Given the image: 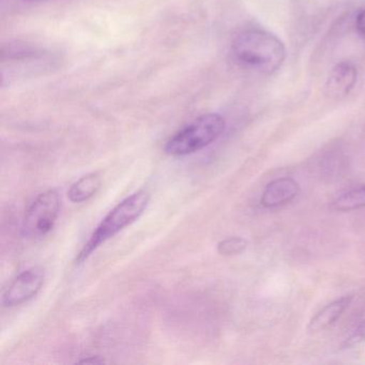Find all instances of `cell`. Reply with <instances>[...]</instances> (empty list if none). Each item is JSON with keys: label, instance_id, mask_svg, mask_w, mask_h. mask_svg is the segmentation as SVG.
I'll return each instance as SVG.
<instances>
[{"label": "cell", "instance_id": "cell-2", "mask_svg": "<svg viewBox=\"0 0 365 365\" xmlns=\"http://www.w3.org/2000/svg\"><path fill=\"white\" fill-rule=\"evenodd\" d=\"M149 202H150V194L144 190H140L117 205L93 230L91 238L78 253L76 262L82 264L106 241L116 236L127 226L134 223L146 210Z\"/></svg>", "mask_w": 365, "mask_h": 365}, {"label": "cell", "instance_id": "cell-11", "mask_svg": "<svg viewBox=\"0 0 365 365\" xmlns=\"http://www.w3.org/2000/svg\"><path fill=\"white\" fill-rule=\"evenodd\" d=\"M365 341V307L356 314L341 341V349H350Z\"/></svg>", "mask_w": 365, "mask_h": 365}, {"label": "cell", "instance_id": "cell-4", "mask_svg": "<svg viewBox=\"0 0 365 365\" xmlns=\"http://www.w3.org/2000/svg\"><path fill=\"white\" fill-rule=\"evenodd\" d=\"M61 211L58 192L48 190L40 194L23 217L22 234L26 238H41L54 228Z\"/></svg>", "mask_w": 365, "mask_h": 365}, {"label": "cell", "instance_id": "cell-14", "mask_svg": "<svg viewBox=\"0 0 365 365\" xmlns=\"http://www.w3.org/2000/svg\"><path fill=\"white\" fill-rule=\"evenodd\" d=\"M104 359H102L101 356H88V358L83 359V360L78 361V363H95V364H99V363H103Z\"/></svg>", "mask_w": 365, "mask_h": 365}, {"label": "cell", "instance_id": "cell-5", "mask_svg": "<svg viewBox=\"0 0 365 365\" xmlns=\"http://www.w3.org/2000/svg\"><path fill=\"white\" fill-rule=\"evenodd\" d=\"M44 279L46 273L41 267H33L21 272L4 292V307H18L33 299L43 286Z\"/></svg>", "mask_w": 365, "mask_h": 365}, {"label": "cell", "instance_id": "cell-3", "mask_svg": "<svg viewBox=\"0 0 365 365\" xmlns=\"http://www.w3.org/2000/svg\"><path fill=\"white\" fill-rule=\"evenodd\" d=\"M225 129L221 115L209 113L194 119L179 130L164 146V151L172 157L193 155L217 140Z\"/></svg>", "mask_w": 365, "mask_h": 365}, {"label": "cell", "instance_id": "cell-15", "mask_svg": "<svg viewBox=\"0 0 365 365\" xmlns=\"http://www.w3.org/2000/svg\"><path fill=\"white\" fill-rule=\"evenodd\" d=\"M25 1H46V0H25Z\"/></svg>", "mask_w": 365, "mask_h": 365}, {"label": "cell", "instance_id": "cell-7", "mask_svg": "<svg viewBox=\"0 0 365 365\" xmlns=\"http://www.w3.org/2000/svg\"><path fill=\"white\" fill-rule=\"evenodd\" d=\"M358 78L354 63L343 61L335 66L326 83V93L332 99H341L349 95Z\"/></svg>", "mask_w": 365, "mask_h": 365}, {"label": "cell", "instance_id": "cell-8", "mask_svg": "<svg viewBox=\"0 0 365 365\" xmlns=\"http://www.w3.org/2000/svg\"><path fill=\"white\" fill-rule=\"evenodd\" d=\"M352 299H354L352 296L341 297L322 307L309 320L307 331L312 334H316L332 327L341 318L344 312L349 307Z\"/></svg>", "mask_w": 365, "mask_h": 365}, {"label": "cell", "instance_id": "cell-12", "mask_svg": "<svg viewBox=\"0 0 365 365\" xmlns=\"http://www.w3.org/2000/svg\"><path fill=\"white\" fill-rule=\"evenodd\" d=\"M247 241L242 237H230L217 245V252L224 256H235L243 253L247 250Z\"/></svg>", "mask_w": 365, "mask_h": 365}, {"label": "cell", "instance_id": "cell-6", "mask_svg": "<svg viewBox=\"0 0 365 365\" xmlns=\"http://www.w3.org/2000/svg\"><path fill=\"white\" fill-rule=\"evenodd\" d=\"M300 192L299 183L290 177H282L268 183L260 197L264 208L272 209L292 202Z\"/></svg>", "mask_w": 365, "mask_h": 365}, {"label": "cell", "instance_id": "cell-9", "mask_svg": "<svg viewBox=\"0 0 365 365\" xmlns=\"http://www.w3.org/2000/svg\"><path fill=\"white\" fill-rule=\"evenodd\" d=\"M100 187H101V177L98 173H91L86 176H83L71 185L68 192V197L72 202L81 204L91 200L99 191Z\"/></svg>", "mask_w": 365, "mask_h": 365}, {"label": "cell", "instance_id": "cell-1", "mask_svg": "<svg viewBox=\"0 0 365 365\" xmlns=\"http://www.w3.org/2000/svg\"><path fill=\"white\" fill-rule=\"evenodd\" d=\"M235 59L243 67L270 76L277 72L286 58L283 42L269 31L247 29L239 34L232 44Z\"/></svg>", "mask_w": 365, "mask_h": 365}, {"label": "cell", "instance_id": "cell-10", "mask_svg": "<svg viewBox=\"0 0 365 365\" xmlns=\"http://www.w3.org/2000/svg\"><path fill=\"white\" fill-rule=\"evenodd\" d=\"M330 208L341 212L365 208V185L352 187L339 194L331 202Z\"/></svg>", "mask_w": 365, "mask_h": 365}, {"label": "cell", "instance_id": "cell-13", "mask_svg": "<svg viewBox=\"0 0 365 365\" xmlns=\"http://www.w3.org/2000/svg\"><path fill=\"white\" fill-rule=\"evenodd\" d=\"M356 29L359 36L365 40V9L356 16Z\"/></svg>", "mask_w": 365, "mask_h": 365}]
</instances>
